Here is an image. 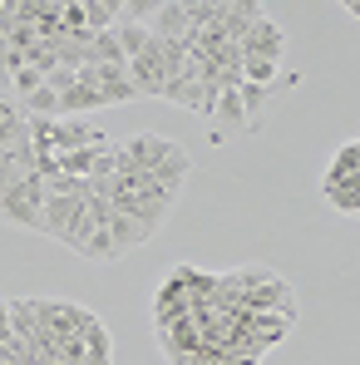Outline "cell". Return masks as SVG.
<instances>
[{"label": "cell", "instance_id": "6da1fadb", "mask_svg": "<svg viewBox=\"0 0 360 365\" xmlns=\"http://www.w3.org/2000/svg\"><path fill=\"white\" fill-rule=\"evenodd\" d=\"M123 148V173H143V178L163 182V187H178L192 173V153L182 148L178 138H163V133H133Z\"/></svg>", "mask_w": 360, "mask_h": 365}, {"label": "cell", "instance_id": "7a4b0ae2", "mask_svg": "<svg viewBox=\"0 0 360 365\" xmlns=\"http://www.w3.org/2000/svg\"><path fill=\"white\" fill-rule=\"evenodd\" d=\"M40 212H45V178L40 173H25L0 197V222H10V227L40 232Z\"/></svg>", "mask_w": 360, "mask_h": 365}, {"label": "cell", "instance_id": "3957f363", "mask_svg": "<svg viewBox=\"0 0 360 365\" xmlns=\"http://www.w3.org/2000/svg\"><path fill=\"white\" fill-rule=\"evenodd\" d=\"M237 50L247 55V60H282V50H287V30L277 25V20H252L247 25V35L237 40Z\"/></svg>", "mask_w": 360, "mask_h": 365}, {"label": "cell", "instance_id": "277c9868", "mask_svg": "<svg viewBox=\"0 0 360 365\" xmlns=\"http://www.w3.org/2000/svg\"><path fill=\"white\" fill-rule=\"evenodd\" d=\"M128 84L138 89V94H153V99H163V89H168V64H163V50H158V40L138 55V60H128Z\"/></svg>", "mask_w": 360, "mask_h": 365}, {"label": "cell", "instance_id": "5b68a950", "mask_svg": "<svg viewBox=\"0 0 360 365\" xmlns=\"http://www.w3.org/2000/svg\"><path fill=\"white\" fill-rule=\"evenodd\" d=\"M84 84H94L104 94V104H123V99H138V89L128 84V64H89L79 69Z\"/></svg>", "mask_w": 360, "mask_h": 365}, {"label": "cell", "instance_id": "8992f818", "mask_svg": "<svg viewBox=\"0 0 360 365\" xmlns=\"http://www.w3.org/2000/svg\"><path fill=\"white\" fill-rule=\"evenodd\" d=\"M99 227H104V232H109V242H114V262L128 257V252H138V247L153 237L143 222H133V217H123V212H109V222H99Z\"/></svg>", "mask_w": 360, "mask_h": 365}, {"label": "cell", "instance_id": "52a82bcc", "mask_svg": "<svg viewBox=\"0 0 360 365\" xmlns=\"http://www.w3.org/2000/svg\"><path fill=\"white\" fill-rule=\"evenodd\" d=\"M84 202H89V197H45V212H40V232L60 242L64 227L74 222V212H79Z\"/></svg>", "mask_w": 360, "mask_h": 365}, {"label": "cell", "instance_id": "ba28073f", "mask_svg": "<svg viewBox=\"0 0 360 365\" xmlns=\"http://www.w3.org/2000/svg\"><path fill=\"white\" fill-rule=\"evenodd\" d=\"M89 109H104V94H99L94 84L74 79V89L60 94V119H79V114H89Z\"/></svg>", "mask_w": 360, "mask_h": 365}, {"label": "cell", "instance_id": "9c48e42d", "mask_svg": "<svg viewBox=\"0 0 360 365\" xmlns=\"http://www.w3.org/2000/svg\"><path fill=\"white\" fill-rule=\"evenodd\" d=\"M94 232H99V222L89 217V202H84V207L74 212V222L64 227L60 247H69V252H79V257H84V252H89V242H94Z\"/></svg>", "mask_w": 360, "mask_h": 365}, {"label": "cell", "instance_id": "30bf717a", "mask_svg": "<svg viewBox=\"0 0 360 365\" xmlns=\"http://www.w3.org/2000/svg\"><path fill=\"white\" fill-rule=\"evenodd\" d=\"M123 15V0L119 5H109V0H84V30L89 35H109L114 25H119Z\"/></svg>", "mask_w": 360, "mask_h": 365}, {"label": "cell", "instance_id": "8fae6325", "mask_svg": "<svg viewBox=\"0 0 360 365\" xmlns=\"http://www.w3.org/2000/svg\"><path fill=\"white\" fill-rule=\"evenodd\" d=\"M114 40H119L123 60H138V55L153 45V30H148V25H138V20H123V25H114Z\"/></svg>", "mask_w": 360, "mask_h": 365}, {"label": "cell", "instance_id": "7c38bea8", "mask_svg": "<svg viewBox=\"0 0 360 365\" xmlns=\"http://www.w3.org/2000/svg\"><path fill=\"white\" fill-rule=\"evenodd\" d=\"M163 99H173V104H182V109H187V114H197V109H202V84L182 69V74H173V79H168Z\"/></svg>", "mask_w": 360, "mask_h": 365}, {"label": "cell", "instance_id": "4fadbf2b", "mask_svg": "<svg viewBox=\"0 0 360 365\" xmlns=\"http://www.w3.org/2000/svg\"><path fill=\"white\" fill-rule=\"evenodd\" d=\"M153 35L158 40H187V5H158Z\"/></svg>", "mask_w": 360, "mask_h": 365}, {"label": "cell", "instance_id": "5bb4252c", "mask_svg": "<svg viewBox=\"0 0 360 365\" xmlns=\"http://www.w3.org/2000/svg\"><path fill=\"white\" fill-rule=\"evenodd\" d=\"M237 89H242V84H237ZM237 89H222V94H217L212 119L222 123V128H252V123H247V109H242V99H237Z\"/></svg>", "mask_w": 360, "mask_h": 365}, {"label": "cell", "instance_id": "9a60e30c", "mask_svg": "<svg viewBox=\"0 0 360 365\" xmlns=\"http://www.w3.org/2000/svg\"><path fill=\"white\" fill-rule=\"evenodd\" d=\"M237 99H242V109H247V123L257 128V114L267 109V99H272V89H262V84H242V89H237Z\"/></svg>", "mask_w": 360, "mask_h": 365}, {"label": "cell", "instance_id": "2e32d148", "mask_svg": "<svg viewBox=\"0 0 360 365\" xmlns=\"http://www.w3.org/2000/svg\"><path fill=\"white\" fill-rule=\"evenodd\" d=\"M94 64H128L119 50V40H114V30L109 35H94Z\"/></svg>", "mask_w": 360, "mask_h": 365}, {"label": "cell", "instance_id": "e0dca14e", "mask_svg": "<svg viewBox=\"0 0 360 365\" xmlns=\"http://www.w3.org/2000/svg\"><path fill=\"white\" fill-rule=\"evenodd\" d=\"M15 331H10V302H0V346H10Z\"/></svg>", "mask_w": 360, "mask_h": 365}, {"label": "cell", "instance_id": "ac0fdd59", "mask_svg": "<svg viewBox=\"0 0 360 365\" xmlns=\"http://www.w3.org/2000/svg\"><path fill=\"white\" fill-rule=\"evenodd\" d=\"M341 10H346V15H351V20H360V0H346V5H341Z\"/></svg>", "mask_w": 360, "mask_h": 365}, {"label": "cell", "instance_id": "d6986e66", "mask_svg": "<svg viewBox=\"0 0 360 365\" xmlns=\"http://www.w3.org/2000/svg\"><path fill=\"white\" fill-rule=\"evenodd\" d=\"M45 365H64V361H45Z\"/></svg>", "mask_w": 360, "mask_h": 365}]
</instances>
